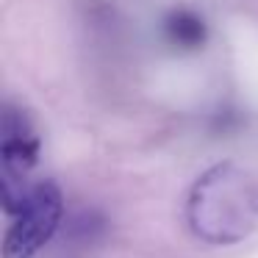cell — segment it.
<instances>
[{"mask_svg":"<svg viewBox=\"0 0 258 258\" xmlns=\"http://www.w3.org/2000/svg\"><path fill=\"white\" fill-rule=\"evenodd\" d=\"M186 225L214 247L244 241L258 228V180L233 161L208 167L186 195Z\"/></svg>","mask_w":258,"mask_h":258,"instance_id":"6da1fadb","label":"cell"},{"mask_svg":"<svg viewBox=\"0 0 258 258\" xmlns=\"http://www.w3.org/2000/svg\"><path fill=\"white\" fill-rule=\"evenodd\" d=\"M3 211H6L3 258H34L61 228L64 195L56 180H34Z\"/></svg>","mask_w":258,"mask_h":258,"instance_id":"7a4b0ae2","label":"cell"},{"mask_svg":"<svg viewBox=\"0 0 258 258\" xmlns=\"http://www.w3.org/2000/svg\"><path fill=\"white\" fill-rule=\"evenodd\" d=\"M42 153V139L31 122L28 111L14 103L3 108L0 125V189H3V208L12 206L23 189L28 186V175L36 169Z\"/></svg>","mask_w":258,"mask_h":258,"instance_id":"3957f363","label":"cell"},{"mask_svg":"<svg viewBox=\"0 0 258 258\" xmlns=\"http://www.w3.org/2000/svg\"><path fill=\"white\" fill-rule=\"evenodd\" d=\"M161 31L167 45L180 53H197L208 42V23L203 20V14H197L195 9H186V6L169 9L161 23Z\"/></svg>","mask_w":258,"mask_h":258,"instance_id":"277c9868","label":"cell"}]
</instances>
